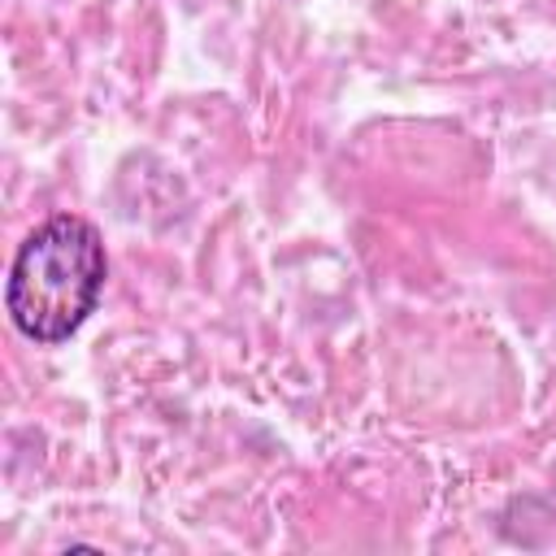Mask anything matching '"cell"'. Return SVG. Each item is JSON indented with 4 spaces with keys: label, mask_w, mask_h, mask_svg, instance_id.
Listing matches in <instances>:
<instances>
[{
    "label": "cell",
    "mask_w": 556,
    "mask_h": 556,
    "mask_svg": "<svg viewBox=\"0 0 556 556\" xmlns=\"http://www.w3.org/2000/svg\"><path fill=\"white\" fill-rule=\"evenodd\" d=\"M109 278V256L100 230L78 213H56L39 222L13 252L4 308L17 334L30 343H65L96 313Z\"/></svg>",
    "instance_id": "cell-1"
}]
</instances>
